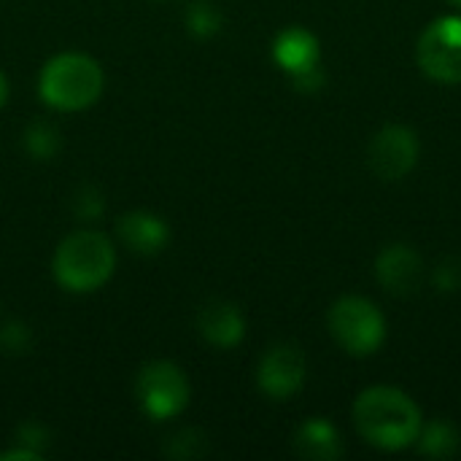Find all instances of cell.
Returning a JSON list of instances; mask_svg holds the SVG:
<instances>
[{"label": "cell", "instance_id": "6da1fadb", "mask_svg": "<svg viewBox=\"0 0 461 461\" xmlns=\"http://www.w3.org/2000/svg\"><path fill=\"white\" fill-rule=\"evenodd\" d=\"M354 427L362 440L381 451L411 448L424 427L421 408L394 386H370L354 402Z\"/></svg>", "mask_w": 461, "mask_h": 461}, {"label": "cell", "instance_id": "7a4b0ae2", "mask_svg": "<svg viewBox=\"0 0 461 461\" xmlns=\"http://www.w3.org/2000/svg\"><path fill=\"white\" fill-rule=\"evenodd\" d=\"M105 76L97 59L81 51L54 54L38 76V97L65 113H78L95 105L103 95Z\"/></svg>", "mask_w": 461, "mask_h": 461}, {"label": "cell", "instance_id": "3957f363", "mask_svg": "<svg viewBox=\"0 0 461 461\" xmlns=\"http://www.w3.org/2000/svg\"><path fill=\"white\" fill-rule=\"evenodd\" d=\"M54 281L70 294H89L103 289L116 270V249L108 235L81 230L68 235L54 251Z\"/></svg>", "mask_w": 461, "mask_h": 461}, {"label": "cell", "instance_id": "277c9868", "mask_svg": "<svg viewBox=\"0 0 461 461\" xmlns=\"http://www.w3.org/2000/svg\"><path fill=\"white\" fill-rule=\"evenodd\" d=\"M330 335L351 357H370L386 340V319L378 305L359 294L340 297L327 316Z\"/></svg>", "mask_w": 461, "mask_h": 461}, {"label": "cell", "instance_id": "5b68a950", "mask_svg": "<svg viewBox=\"0 0 461 461\" xmlns=\"http://www.w3.org/2000/svg\"><path fill=\"white\" fill-rule=\"evenodd\" d=\"M135 394L140 411L151 421H167L186 411L192 400V386L186 373L173 362H151L138 373Z\"/></svg>", "mask_w": 461, "mask_h": 461}, {"label": "cell", "instance_id": "8992f818", "mask_svg": "<svg viewBox=\"0 0 461 461\" xmlns=\"http://www.w3.org/2000/svg\"><path fill=\"white\" fill-rule=\"evenodd\" d=\"M273 59L300 92L313 95L324 86L321 46L311 30L305 27L281 30L273 41Z\"/></svg>", "mask_w": 461, "mask_h": 461}, {"label": "cell", "instance_id": "52a82bcc", "mask_svg": "<svg viewBox=\"0 0 461 461\" xmlns=\"http://www.w3.org/2000/svg\"><path fill=\"white\" fill-rule=\"evenodd\" d=\"M419 68L440 84H461V16L448 14L435 19L416 46Z\"/></svg>", "mask_w": 461, "mask_h": 461}, {"label": "cell", "instance_id": "ba28073f", "mask_svg": "<svg viewBox=\"0 0 461 461\" xmlns=\"http://www.w3.org/2000/svg\"><path fill=\"white\" fill-rule=\"evenodd\" d=\"M419 154H421V143L411 127L386 124L373 135L367 149V162L381 181H400L416 167Z\"/></svg>", "mask_w": 461, "mask_h": 461}, {"label": "cell", "instance_id": "9c48e42d", "mask_svg": "<svg viewBox=\"0 0 461 461\" xmlns=\"http://www.w3.org/2000/svg\"><path fill=\"white\" fill-rule=\"evenodd\" d=\"M305 354L294 343H278L265 351L259 370H257V384L265 397L284 402L292 400L303 386H305Z\"/></svg>", "mask_w": 461, "mask_h": 461}, {"label": "cell", "instance_id": "30bf717a", "mask_svg": "<svg viewBox=\"0 0 461 461\" xmlns=\"http://www.w3.org/2000/svg\"><path fill=\"white\" fill-rule=\"evenodd\" d=\"M375 278L389 294L411 297L421 289L424 259L408 243H389L375 259Z\"/></svg>", "mask_w": 461, "mask_h": 461}, {"label": "cell", "instance_id": "8fae6325", "mask_svg": "<svg viewBox=\"0 0 461 461\" xmlns=\"http://www.w3.org/2000/svg\"><path fill=\"white\" fill-rule=\"evenodd\" d=\"M116 235L119 240L140 254V257H154L159 254L167 240H170V227L162 216L157 213H149V211H132V213H124L119 221H116Z\"/></svg>", "mask_w": 461, "mask_h": 461}, {"label": "cell", "instance_id": "7c38bea8", "mask_svg": "<svg viewBox=\"0 0 461 461\" xmlns=\"http://www.w3.org/2000/svg\"><path fill=\"white\" fill-rule=\"evenodd\" d=\"M200 335L216 348H235L246 338V319L238 305L224 300H211L197 313Z\"/></svg>", "mask_w": 461, "mask_h": 461}, {"label": "cell", "instance_id": "4fadbf2b", "mask_svg": "<svg viewBox=\"0 0 461 461\" xmlns=\"http://www.w3.org/2000/svg\"><path fill=\"white\" fill-rule=\"evenodd\" d=\"M292 446L297 456L308 461H338L346 454L338 427L327 419H308L305 424H300L292 438Z\"/></svg>", "mask_w": 461, "mask_h": 461}, {"label": "cell", "instance_id": "5bb4252c", "mask_svg": "<svg viewBox=\"0 0 461 461\" xmlns=\"http://www.w3.org/2000/svg\"><path fill=\"white\" fill-rule=\"evenodd\" d=\"M413 446H416L419 454H424V456L448 459V456H454V454L459 451L461 435L451 421H443V419H440V421L424 424Z\"/></svg>", "mask_w": 461, "mask_h": 461}, {"label": "cell", "instance_id": "9a60e30c", "mask_svg": "<svg viewBox=\"0 0 461 461\" xmlns=\"http://www.w3.org/2000/svg\"><path fill=\"white\" fill-rule=\"evenodd\" d=\"M184 22H186L189 35H194L200 41L216 38L221 32V27H224V16H221V11L211 0H194V3H189Z\"/></svg>", "mask_w": 461, "mask_h": 461}, {"label": "cell", "instance_id": "2e32d148", "mask_svg": "<svg viewBox=\"0 0 461 461\" xmlns=\"http://www.w3.org/2000/svg\"><path fill=\"white\" fill-rule=\"evenodd\" d=\"M24 149L35 159H51L59 151V132L49 122H32L24 130Z\"/></svg>", "mask_w": 461, "mask_h": 461}, {"label": "cell", "instance_id": "e0dca14e", "mask_svg": "<svg viewBox=\"0 0 461 461\" xmlns=\"http://www.w3.org/2000/svg\"><path fill=\"white\" fill-rule=\"evenodd\" d=\"M208 451V440L200 429H181L165 446V454L173 459H197Z\"/></svg>", "mask_w": 461, "mask_h": 461}, {"label": "cell", "instance_id": "ac0fdd59", "mask_svg": "<svg viewBox=\"0 0 461 461\" xmlns=\"http://www.w3.org/2000/svg\"><path fill=\"white\" fill-rule=\"evenodd\" d=\"M435 289L438 292H459L461 289V259L459 257H448L435 267Z\"/></svg>", "mask_w": 461, "mask_h": 461}, {"label": "cell", "instance_id": "d6986e66", "mask_svg": "<svg viewBox=\"0 0 461 461\" xmlns=\"http://www.w3.org/2000/svg\"><path fill=\"white\" fill-rule=\"evenodd\" d=\"M73 208L81 219H97L103 213V197L95 186H81V192L73 200Z\"/></svg>", "mask_w": 461, "mask_h": 461}, {"label": "cell", "instance_id": "ffe728a7", "mask_svg": "<svg viewBox=\"0 0 461 461\" xmlns=\"http://www.w3.org/2000/svg\"><path fill=\"white\" fill-rule=\"evenodd\" d=\"M27 343H30V332H27L22 324L11 321V324H5V327L0 330V346H3V348L19 354V351L27 348Z\"/></svg>", "mask_w": 461, "mask_h": 461}, {"label": "cell", "instance_id": "44dd1931", "mask_svg": "<svg viewBox=\"0 0 461 461\" xmlns=\"http://www.w3.org/2000/svg\"><path fill=\"white\" fill-rule=\"evenodd\" d=\"M19 446H27V448H32V451H38L41 454V448L46 446V432L41 429V427H35V424H24L22 429H19Z\"/></svg>", "mask_w": 461, "mask_h": 461}, {"label": "cell", "instance_id": "7402d4cb", "mask_svg": "<svg viewBox=\"0 0 461 461\" xmlns=\"http://www.w3.org/2000/svg\"><path fill=\"white\" fill-rule=\"evenodd\" d=\"M0 459H3V461H19V459L38 461V459H41V454L24 446V448H14V451H3V454H0Z\"/></svg>", "mask_w": 461, "mask_h": 461}, {"label": "cell", "instance_id": "603a6c76", "mask_svg": "<svg viewBox=\"0 0 461 461\" xmlns=\"http://www.w3.org/2000/svg\"><path fill=\"white\" fill-rule=\"evenodd\" d=\"M8 92H11V86H8V78H5V73L0 70V108L8 103Z\"/></svg>", "mask_w": 461, "mask_h": 461}, {"label": "cell", "instance_id": "cb8c5ba5", "mask_svg": "<svg viewBox=\"0 0 461 461\" xmlns=\"http://www.w3.org/2000/svg\"><path fill=\"white\" fill-rule=\"evenodd\" d=\"M451 5H456V8H461V0H448Z\"/></svg>", "mask_w": 461, "mask_h": 461}]
</instances>
